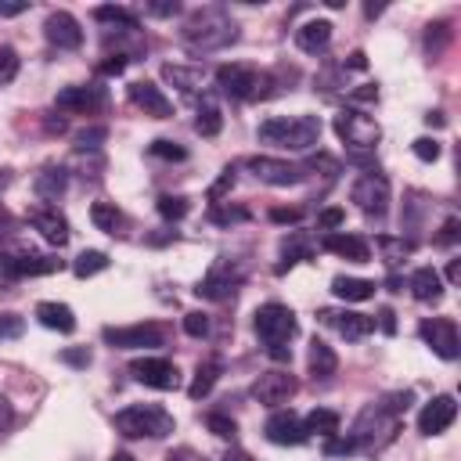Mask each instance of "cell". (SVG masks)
Wrapping results in <instances>:
<instances>
[{
    "label": "cell",
    "instance_id": "obj_23",
    "mask_svg": "<svg viewBox=\"0 0 461 461\" xmlns=\"http://www.w3.org/2000/svg\"><path fill=\"white\" fill-rule=\"evenodd\" d=\"M328 43H331V22H324V18L303 22V25L295 29V47L306 50V54H321Z\"/></svg>",
    "mask_w": 461,
    "mask_h": 461
},
{
    "label": "cell",
    "instance_id": "obj_20",
    "mask_svg": "<svg viewBox=\"0 0 461 461\" xmlns=\"http://www.w3.org/2000/svg\"><path fill=\"white\" fill-rule=\"evenodd\" d=\"M263 432H267V439L277 443V447H299V443L310 439L306 429H303V421H299L292 411H274V414L267 418Z\"/></svg>",
    "mask_w": 461,
    "mask_h": 461
},
{
    "label": "cell",
    "instance_id": "obj_61",
    "mask_svg": "<svg viewBox=\"0 0 461 461\" xmlns=\"http://www.w3.org/2000/svg\"><path fill=\"white\" fill-rule=\"evenodd\" d=\"M346 65H349V68H357V72H360V68H367V54H364V50H353V54H349V58H346Z\"/></svg>",
    "mask_w": 461,
    "mask_h": 461
},
{
    "label": "cell",
    "instance_id": "obj_16",
    "mask_svg": "<svg viewBox=\"0 0 461 461\" xmlns=\"http://www.w3.org/2000/svg\"><path fill=\"white\" fill-rule=\"evenodd\" d=\"M130 104L140 108V112L151 115V119H169V115H173V101H169V97L162 94V86L151 83V79L130 83Z\"/></svg>",
    "mask_w": 461,
    "mask_h": 461
},
{
    "label": "cell",
    "instance_id": "obj_57",
    "mask_svg": "<svg viewBox=\"0 0 461 461\" xmlns=\"http://www.w3.org/2000/svg\"><path fill=\"white\" fill-rule=\"evenodd\" d=\"M180 11V4L173 0V4H148V14H158V18H169V14H176Z\"/></svg>",
    "mask_w": 461,
    "mask_h": 461
},
{
    "label": "cell",
    "instance_id": "obj_60",
    "mask_svg": "<svg viewBox=\"0 0 461 461\" xmlns=\"http://www.w3.org/2000/svg\"><path fill=\"white\" fill-rule=\"evenodd\" d=\"M220 461H256V457H252L249 450H241V447H230V450H227Z\"/></svg>",
    "mask_w": 461,
    "mask_h": 461
},
{
    "label": "cell",
    "instance_id": "obj_55",
    "mask_svg": "<svg viewBox=\"0 0 461 461\" xmlns=\"http://www.w3.org/2000/svg\"><path fill=\"white\" fill-rule=\"evenodd\" d=\"M299 209H270V220L274 223H299Z\"/></svg>",
    "mask_w": 461,
    "mask_h": 461
},
{
    "label": "cell",
    "instance_id": "obj_26",
    "mask_svg": "<svg viewBox=\"0 0 461 461\" xmlns=\"http://www.w3.org/2000/svg\"><path fill=\"white\" fill-rule=\"evenodd\" d=\"M220 375H223V360H220V357L202 360V364L194 367V378H191V385H187V396H191V400H205V396L212 393V385L220 382Z\"/></svg>",
    "mask_w": 461,
    "mask_h": 461
},
{
    "label": "cell",
    "instance_id": "obj_51",
    "mask_svg": "<svg viewBox=\"0 0 461 461\" xmlns=\"http://www.w3.org/2000/svg\"><path fill=\"white\" fill-rule=\"evenodd\" d=\"M25 11H29L25 0H0V18H18V14H25Z\"/></svg>",
    "mask_w": 461,
    "mask_h": 461
},
{
    "label": "cell",
    "instance_id": "obj_49",
    "mask_svg": "<svg viewBox=\"0 0 461 461\" xmlns=\"http://www.w3.org/2000/svg\"><path fill=\"white\" fill-rule=\"evenodd\" d=\"M457 234H461V220H457V216H450V220L443 223V230H439V238H436V241H439V245H454V241H457Z\"/></svg>",
    "mask_w": 461,
    "mask_h": 461
},
{
    "label": "cell",
    "instance_id": "obj_31",
    "mask_svg": "<svg viewBox=\"0 0 461 461\" xmlns=\"http://www.w3.org/2000/svg\"><path fill=\"white\" fill-rule=\"evenodd\" d=\"M331 292H335L339 299H346V303H364V299H371V295H375V281L339 274V277L331 281Z\"/></svg>",
    "mask_w": 461,
    "mask_h": 461
},
{
    "label": "cell",
    "instance_id": "obj_7",
    "mask_svg": "<svg viewBox=\"0 0 461 461\" xmlns=\"http://www.w3.org/2000/svg\"><path fill=\"white\" fill-rule=\"evenodd\" d=\"M54 104L68 115H94L108 104V90L101 83H72L54 94Z\"/></svg>",
    "mask_w": 461,
    "mask_h": 461
},
{
    "label": "cell",
    "instance_id": "obj_6",
    "mask_svg": "<svg viewBox=\"0 0 461 461\" xmlns=\"http://www.w3.org/2000/svg\"><path fill=\"white\" fill-rule=\"evenodd\" d=\"M331 126L346 140V148H353V151H371L378 144V137H382L378 122L371 115H364V112H357V108H342Z\"/></svg>",
    "mask_w": 461,
    "mask_h": 461
},
{
    "label": "cell",
    "instance_id": "obj_4",
    "mask_svg": "<svg viewBox=\"0 0 461 461\" xmlns=\"http://www.w3.org/2000/svg\"><path fill=\"white\" fill-rule=\"evenodd\" d=\"M173 414L162 411L158 403H133V407H122L115 414V432L126 436V439H162L173 432Z\"/></svg>",
    "mask_w": 461,
    "mask_h": 461
},
{
    "label": "cell",
    "instance_id": "obj_15",
    "mask_svg": "<svg viewBox=\"0 0 461 461\" xmlns=\"http://www.w3.org/2000/svg\"><path fill=\"white\" fill-rule=\"evenodd\" d=\"M454 418H457V400H454L450 393L432 396V400L418 411V432H421V436H439V432H447V429L454 425Z\"/></svg>",
    "mask_w": 461,
    "mask_h": 461
},
{
    "label": "cell",
    "instance_id": "obj_22",
    "mask_svg": "<svg viewBox=\"0 0 461 461\" xmlns=\"http://www.w3.org/2000/svg\"><path fill=\"white\" fill-rule=\"evenodd\" d=\"M321 249H324V252H335V256H342V259H349V263H367V259H371V249H367V241H364L360 234L328 230V234L321 238Z\"/></svg>",
    "mask_w": 461,
    "mask_h": 461
},
{
    "label": "cell",
    "instance_id": "obj_33",
    "mask_svg": "<svg viewBox=\"0 0 461 461\" xmlns=\"http://www.w3.org/2000/svg\"><path fill=\"white\" fill-rule=\"evenodd\" d=\"M94 18L104 22V25H119V29H126V32H133V29L140 25L137 11H133V7H119V4H101V7H94Z\"/></svg>",
    "mask_w": 461,
    "mask_h": 461
},
{
    "label": "cell",
    "instance_id": "obj_46",
    "mask_svg": "<svg viewBox=\"0 0 461 461\" xmlns=\"http://www.w3.org/2000/svg\"><path fill=\"white\" fill-rule=\"evenodd\" d=\"M25 331V321L18 313H0V342L4 339H18Z\"/></svg>",
    "mask_w": 461,
    "mask_h": 461
},
{
    "label": "cell",
    "instance_id": "obj_39",
    "mask_svg": "<svg viewBox=\"0 0 461 461\" xmlns=\"http://www.w3.org/2000/svg\"><path fill=\"white\" fill-rule=\"evenodd\" d=\"M209 220L212 223H220V227H227V223H245L249 220V209H238V205H212V212H209Z\"/></svg>",
    "mask_w": 461,
    "mask_h": 461
},
{
    "label": "cell",
    "instance_id": "obj_63",
    "mask_svg": "<svg viewBox=\"0 0 461 461\" xmlns=\"http://www.w3.org/2000/svg\"><path fill=\"white\" fill-rule=\"evenodd\" d=\"M112 461H137V457H133V454H126V450H115V454H112Z\"/></svg>",
    "mask_w": 461,
    "mask_h": 461
},
{
    "label": "cell",
    "instance_id": "obj_52",
    "mask_svg": "<svg viewBox=\"0 0 461 461\" xmlns=\"http://www.w3.org/2000/svg\"><path fill=\"white\" fill-rule=\"evenodd\" d=\"M61 360L72 364V367H86V364H90V349H65Z\"/></svg>",
    "mask_w": 461,
    "mask_h": 461
},
{
    "label": "cell",
    "instance_id": "obj_36",
    "mask_svg": "<svg viewBox=\"0 0 461 461\" xmlns=\"http://www.w3.org/2000/svg\"><path fill=\"white\" fill-rule=\"evenodd\" d=\"M72 270H76V277H94V274L108 270V256H104V252H97V249H86V252H79V256H76Z\"/></svg>",
    "mask_w": 461,
    "mask_h": 461
},
{
    "label": "cell",
    "instance_id": "obj_9",
    "mask_svg": "<svg viewBox=\"0 0 461 461\" xmlns=\"http://www.w3.org/2000/svg\"><path fill=\"white\" fill-rule=\"evenodd\" d=\"M418 335H421V342H425L436 357H443V360H457V353H461V335H457V321H454V317H432V321H421Z\"/></svg>",
    "mask_w": 461,
    "mask_h": 461
},
{
    "label": "cell",
    "instance_id": "obj_45",
    "mask_svg": "<svg viewBox=\"0 0 461 461\" xmlns=\"http://www.w3.org/2000/svg\"><path fill=\"white\" fill-rule=\"evenodd\" d=\"M18 76V54L11 47H0V86Z\"/></svg>",
    "mask_w": 461,
    "mask_h": 461
},
{
    "label": "cell",
    "instance_id": "obj_40",
    "mask_svg": "<svg viewBox=\"0 0 461 461\" xmlns=\"http://www.w3.org/2000/svg\"><path fill=\"white\" fill-rule=\"evenodd\" d=\"M205 429L212 432V436H220V439H234L238 436V425H234V418H227V414H205Z\"/></svg>",
    "mask_w": 461,
    "mask_h": 461
},
{
    "label": "cell",
    "instance_id": "obj_19",
    "mask_svg": "<svg viewBox=\"0 0 461 461\" xmlns=\"http://www.w3.org/2000/svg\"><path fill=\"white\" fill-rule=\"evenodd\" d=\"M324 324H331L346 342H360L375 331V321L367 313H353V310H321L317 313Z\"/></svg>",
    "mask_w": 461,
    "mask_h": 461
},
{
    "label": "cell",
    "instance_id": "obj_14",
    "mask_svg": "<svg viewBox=\"0 0 461 461\" xmlns=\"http://www.w3.org/2000/svg\"><path fill=\"white\" fill-rule=\"evenodd\" d=\"M295 389H299L295 375H292V371L274 367V371H263V375L256 378L252 396H256L263 407H281V403H288V400L295 396Z\"/></svg>",
    "mask_w": 461,
    "mask_h": 461
},
{
    "label": "cell",
    "instance_id": "obj_34",
    "mask_svg": "<svg viewBox=\"0 0 461 461\" xmlns=\"http://www.w3.org/2000/svg\"><path fill=\"white\" fill-rule=\"evenodd\" d=\"M202 68H187V65H162V79L166 83H173V86H180L184 94H191V90H198L202 86Z\"/></svg>",
    "mask_w": 461,
    "mask_h": 461
},
{
    "label": "cell",
    "instance_id": "obj_47",
    "mask_svg": "<svg viewBox=\"0 0 461 461\" xmlns=\"http://www.w3.org/2000/svg\"><path fill=\"white\" fill-rule=\"evenodd\" d=\"M126 65H130V58H126L122 50H115V54H108V61L97 65V72H101V76H122Z\"/></svg>",
    "mask_w": 461,
    "mask_h": 461
},
{
    "label": "cell",
    "instance_id": "obj_1",
    "mask_svg": "<svg viewBox=\"0 0 461 461\" xmlns=\"http://www.w3.org/2000/svg\"><path fill=\"white\" fill-rule=\"evenodd\" d=\"M180 40L194 54H212V50H223L227 43L238 40V25L223 7H198L184 18Z\"/></svg>",
    "mask_w": 461,
    "mask_h": 461
},
{
    "label": "cell",
    "instance_id": "obj_18",
    "mask_svg": "<svg viewBox=\"0 0 461 461\" xmlns=\"http://www.w3.org/2000/svg\"><path fill=\"white\" fill-rule=\"evenodd\" d=\"M238 281H241V270L238 267H230V263H216L202 281H198V299H212V303H220V299H230L234 295V288H238Z\"/></svg>",
    "mask_w": 461,
    "mask_h": 461
},
{
    "label": "cell",
    "instance_id": "obj_48",
    "mask_svg": "<svg viewBox=\"0 0 461 461\" xmlns=\"http://www.w3.org/2000/svg\"><path fill=\"white\" fill-rule=\"evenodd\" d=\"M346 223V209H339V205H331V209H324L321 216H317V227L321 230H335V227H342Z\"/></svg>",
    "mask_w": 461,
    "mask_h": 461
},
{
    "label": "cell",
    "instance_id": "obj_13",
    "mask_svg": "<svg viewBox=\"0 0 461 461\" xmlns=\"http://www.w3.org/2000/svg\"><path fill=\"white\" fill-rule=\"evenodd\" d=\"M130 375H133L137 382L151 385V389H162V393L180 385V371H176V364L166 360V357H137V360H130Z\"/></svg>",
    "mask_w": 461,
    "mask_h": 461
},
{
    "label": "cell",
    "instance_id": "obj_32",
    "mask_svg": "<svg viewBox=\"0 0 461 461\" xmlns=\"http://www.w3.org/2000/svg\"><path fill=\"white\" fill-rule=\"evenodd\" d=\"M339 425H342V418H339V411H328V407H313L306 418H303V429H306V436H339Z\"/></svg>",
    "mask_w": 461,
    "mask_h": 461
},
{
    "label": "cell",
    "instance_id": "obj_25",
    "mask_svg": "<svg viewBox=\"0 0 461 461\" xmlns=\"http://www.w3.org/2000/svg\"><path fill=\"white\" fill-rule=\"evenodd\" d=\"M36 321L43 324V328H50V331H61V335H68V331H76V313L65 306V303H36Z\"/></svg>",
    "mask_w": 461,
    "mask_h": 461
},
{
    "label": "cell",
    "instance_id": "obj_38",
    "mask_svg": "<svg viewBox=\"0 0 461 461\" xmlns=\"http://www.w3.org/2000/svg\"><path fill=\"white\" fill-rule=\"evenodd\" d=\"M378 249H382V256H385V263L393 267V263H400L403 256H411V241H403V238H389V234H382L378 238Z\"/></svg>",
    "mask_w": 461,
    "mask_h": 461
},
{
    "label": "cell",
    "instance_id": "obj_27",
    "mask_svg": "<svg viewBox=\"0 0 461 461\" xmlns=\"http://www.w3.org/2000/svg\"><path fill=\"white\" fill-rule=\"evenodd\" d=\"M90 220H94L97 230H104L112 238L126 234V216H122V209H115V202H94L90 205Z\"/></svg>",
    "mask_w": 461,
    "mask_h": 461
},
{
    "label": "cell",
    "instance_id": "obj_64",
    "mask_svg": "<svg viewBox=\"0 0 461 461\" xmlns=\"http://www.w3.org/2000/svg\"><path fill=\"white\" fill-rule=\"evenodd\" d=\"M11 184V169H0V191Z\"/></svg>",
    "mask_w": 461,
    "mask_h": 461
},
{
    "label": "cell",
    "instance_id": "obj_44",
    "mask_svg": "<svg viewBox=\"0 0 461 461\" xmlns=\"http://www.w3.org/2000/svg\"><path fill=\"white\" fill-rule=\"evenodd\" d=\"M411 151H414L421 162H436V158H439V140H436V137H418V140L411 144Z\"/></svg>",
    "mask_w": 461,
    "mask_h": 461
},
{
    "label": "cell",
    "instance_id": "obj_35",
    "mask_svg": "<svg viewBox=\"0 0 461 461\" xmlns=\"http://www.w3.org/2000/svg\"><path fill=\"white\" fill-rule=\"evenodd\" d=\"M194 130H198L202 137H216V133L223 130V115H220V104H216L212 97H202V104H198V119H194Z\"/></svg>",
    "mask_w": 461,
    "mask_h": 461
},
{
    "label": "cell",
    "instance_id": "obj_29",
    "mask_svg": "<svg viewBox=\"0 0 461 461\" xmlns=\"http://www.w3.org/2000/svg\"><path fill=\"white\" fill-rule=\"evenodd\" d=\"M65 187H68V173H65L61 166H47V169H43V173H36V180H32V191H36L43 202L61 198V194H65Z\"/></svg>",
    "mask_w": 461,
    "mask_h": 461
},
{
    "label": "cell",
    "instance_id": "obj_11",
    "mask_svg": "<svg viewBox=\"0 0 461 461\" xmlns=\"http://www.w3.org/2000/svg\"><path fill=\"white\" fill-rule=\"evenodd\" d=\"M61 270V259L40 256V252H0V274L18 281V277H43Z\"/></svg>",
    "mask_w": 461,
    "mask_h": 461
},
{
    "label": "cell",
    "instance_id": "obj_53",
    "mask_svg": "<svg viewBox=\"0 0 461 461\" xmlns=\"http://www.w3.org/2000/svg\"><path fill=\"white\" fill-rule=\"evenodd\" d=\"M328 454H353L357 450V443L346 436V439H335V436H328V447H324Z\"/></svg>",
    "mask_w": 461,
    "mask_h": 461
},
{
    "label": "cell",
    "instance_id": "obj_3",
    "mask_svg": "<svg viewBox=\"0 0 461 461\" xmlns=\"http://www.w3.org/2000/svg\"><path fill=\"white\" fill-rule=\"evenodd\" d=\"M256 335H259V342L263 346H270V357L274 360H288L292 357V349H288V339L299 331V324H295V313L285 306V303H263L259 310H256Z\"/></svg>",
    "mask_w": 461,
    "mask_h": 461
},
{
    "label": "cell",
    "instance_id": "obj_43",
    "mask_svg": "<svg viewBox=\"0 0 461 461\" xmlns=\"http://www.w3.org/2000/svg\"><path fill=\"white\" fill-rule=\"evenodd\" d=\"M184 331H187L191 339H205V335H209V317H205L202 310L184 313Z\"/></svg>",
    "mask_w": 461,
    "mask_h": 461
},
{
    "label": "cell",
    "instance_id": "obj_24",
    "mask_svg": "<svg viewBox=\"0 0 461 461\" xmlns=\"http://www.w3.org/2000/svg\"><path fill=\"white\" fill-rule=\"evenodd\" d=\"M407 288H411V295H414L418 303H439V299H443V277H439V270H432V267H418V270L411 274Z\"/></svg>",
    "mask_w": 461,
    "mask_h": 461
},
{
    "label": "cell",
    "instance_id": "obj_2",
    "mask_svg": "<svg viewBox=\"0 0 461 461\" xmlns=\"http://www.w3.org/2000/svg\"><path fill=\"white\" fill-rule=\"evenodd\" d=\"M259 140L277 144L285 151H310L321 140V119L317 115H274L259 122Z\"/></svg>",
    "mask_w": 461,
    "mask_h": 461
},
{
    "label": "cell",
    "instance_id": "obj_54",
    "mask_svg": "<svg viewBox=\"0 0 461 461\" xmlns=\"http://www.w3.org/2000/svg\"><path fill=\"white\" fill-rule=\"evenodd\" d=\"M378 328H382L385 335H396V313H393L389 306H382V310H378Z\"/></svg>",
    "mask_w": 461,
    "mask_h": 461
},
{
    "label": "cell",
    "instance_id": "obj_10",
    "mask_svg": "<svg viewBox=\"0 0 461 461\" xmlns=\"http://www.w3.org/2000/svg\"><path fill=\"white\" fill-rule=\"evenodd\" d=\"M349 198L367 212V216H382L389 209V180L382 173H360L349 187Z\"/></svg>",
    "mask_w": 461,
    "mask_h": 461
},
{
    "label": "cell",
    "instance_id": "obj_41",
    "mask_svg": "<svg viewBox=\"0 0 461 461\" xmlns=\"http://www.w3.org/2000/svg\"><path fill=\"white\" fill-rule=\"evenodd\" d=\"M104 137H108L104 126H86V130L76 133V148H79V151H94V148H101Z\"/></svg>",
    "mask_w": 461,
    "mask_h": 461
},
{
    "label": "cell",
    "instance_id": "obj_50",
    "mask_svg": "<svg viewBox=\"0 0 461 461\" xmlns=\"http://www.w3.org/2000/svg\"><path fill=\"white\" fill-rule=\"evenodd\" d=\"M230 184H234V169H223V176L209 187V202H220V194H223V191H230Z\"/></svg>",
    "mask_w": 461,
    "mask_h": 461
},
{
    "label": "cell",
    "instance_id": "obj_30",
    "mask_svg": "<svg viewBox=\"0 0 461 461\" xmlns=\"http://www.w3.org/2000/svg\"><path fill=\"white\" fill-rule=\"evenodd\" d=\"M335 371H339V357H335V349H331L328 342L313 339V342H310V375L321 378V382H328Z\"/></svg>",
    "mask_w": 461,
    "mask_h": 461
},
{
    "label": "cell",
    "instance_id": "obj_58",
    "mask_svg": "<svg viewBox=\"0 0 461 461\" xmlns=\"http://www.w3.org/2000/svg\"><path fill=\"white\" fill-rule=\"evenodd\" d=\"M11 421H14V407H11V400H7V396H0V432H4Z\"/></svg>",
    "mask_w": 461,
    "mask_h": 461
},
{
    "label": "cell",
    "instance_id": "obj_42",
    "mask_svg": "<svg viewBox=\"0 0 461 461\" xmlns=\"http://www.w3.org/2000/svg\"><path fill=\"white\" fill-rule=\"evenodd\" d=\"M148 151H151L155 158H169V162H184V158H187V151H184L180 144L166 140V137H162V140H151V148H148Z\"/></svg>",
    "mask_w": 461,
    "mask_h": 461
},
{
    "label": "cell",
    "instance_id": "obj_56",
    "mask_svg": "<svg viewBox=\"0 0 461 461\" xmlns=\"http://www.w3.org/2000/svg\"><path fill=\"white\" fill-rule=\"evenodd\" d=\"M166 461H205L202 454H194L191 447H176V450H169L166 454Z\"/></svg>",
    "mask_w": 461,
    "mask_h": 461
},
{
    "label": "cell",
    "instance_id": "obj_17",
    "mask_svg": "<svg viewBox=\"0 0 461 461\" xmlns=\"http://www.w3.org/2000/svg\"><path fill=\"white\" fill-rule=\"evenodd\" d=\"M43 36L58 47V50H79L83 47V29L68 11H50L43 22Z\"/></svg>",
    "mask_w": 461,
    "mask_h": 461
},
{
    "label": "cell",
    "instance_id": "obj_21",
    "mask_svg": "<svg viewBox=\"0 0 461 461\" xmlns=\"http://www.w3.org/2000/svg\"><path fill=\"white\" fill-rule=\"evenodd\" d=\"M29 223H32V230H40V238H43L47 245H54V249H61V245L68 241V223H65V216H61L58 209H50V205L29 209Z\"/></svg>",
    "mask_w": 461,
    "mask_h": 461
},
{
    "label": "cell",
    "instance_id": "obj_5",
    "mask_svg": "<svg viewBox=\"0 0 461 461\" xmlns=\"http://www.w3.org/2000/svg\"><path fill=\"white\" fill-rule=\"evenodd\" d=\"M216 86L220 94L234 97V101H252V97H267V86H270V76L259 72L256 65H220L216 68Z\"/></svg>",
    "mask_w": 461,
    "mask_h": 461
},
{
    "label": "cell",
    "instance_id": "obj_12",
    "mask_svg": "<svg viewBox=\"0 0 461 461\" xmlns=\"http://www.w3.org/2000/svg\"><path fill=\"white\" fill-rule=\"evenodd\" d=\"M101 339L112 346V349H151V346H162V328L158 324H126V328H104Z\"/></svg>",
    "mask_w": 461,
    "mask_h": 461
},
{
    "label": "cell",
    "instance_id": "obj_37",
    "mask_svg": "<svg viewBox=\"0 0 461 461\" xmlns=\"http://www.w3.org/2000/svg\"><path fill=\"white\" fill-rule=\"evenodd\" d=\"M155 209H158L162 220H184V216L191 212V202H187L184 194H158Z\"/></svg>",
    "mask_w": 461,
    "mask_h": 461
},
{
    "label": "cell",
    "instance_id": "obj_62",
    "mask_svg": "<svg viewBox=\"0 0 461 461\" xmlns=\"http://www.w3.org/2000/svg\"><path fill=\"white\" fill-rule=\"evenodd\" d=\"M457 277H461V263H457V259H450V267H447V281L454 285Z\"/></svg>",
    "mask_w": 461,
    "mask_h": 461
},
{
    "label": "cell",
    "instance_id": "obj_59",
    "mask_svg": "<svg viewBox=\"0 0 461 461\" xmlns=\"http://www.w3.org/2000/svg\"><path fill=\"white\" fill-rule=\"evenodd\" d=\"M349 101H378V86H360V90H349Z\"/></svg>",
    "mask_w": 461,
    "mask_h": 461
},
{
    "label": "cell",
    "instance_id": "obj_8",
    "mask_svg": "<svg viewBox=\"0 0 461 461\" xmlns=\"http://www.w3.org/2000/svg\"><path fill=\"white\" fill-rule=\"evenodd\" d=\"M241 166L252 169V176H259V180L270 184V187H292V184H299V180L306 176L303 166H295V162H288V158H270V155H249Z\"/></svg>",
    "mask_w": 461,
    "mask_h": 461
},
{
    "label": "cell",
    "instance_id": "obj_28",
    "mask_svg": "<svg viewBox=\"0 0 461 461\" xmlns=\"http://www.w3.org/2000/svg\"><path fill=\"white\" fill-rule=\"evenodd\" d=\"M281 259L285 263H277V274H285L292 263H299V259H313V241H310V234L306 230H288V238L281 241Z\"/></svg>",
    "mask_w": 461,
    "mask_h": 461
}]
</instances>
